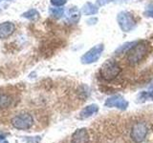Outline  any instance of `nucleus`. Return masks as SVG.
Returning a JSON list of instances; mask_svg holds the SVG:
<instances>
[{"label": "nucleus", "mask_w": 153, "mask_h": 143, "mask_svg": "<svg viewBox=\"0 0 153 143\" xmlns=\"http://www.w3.org/2000/svg\"><path fill=\"white\" fill-rule=\"evenodd\" d=\"M122 69L116 62H114L112 60H107L106 62H104L102 66L100 67V74L102 78L104 80H113L114 78H116L117 76L121 74Z\"/></svg>", "instance_id": "obj_1"}, {"label": "nucleus", "mask_w": 153, "mask_h": 143, "mask_svg": "<svg viewBox=\"0 0 153 143\" xmlns=\"http://www.w3.org/2000/svg\"><path fill=\"white\" fill-rule=\"evenodd\" d=\"M147 55V46L145 43H137V44L132 47L130 50L128 51L127 60L129 64L135 65L139 62H141L145 56Z\"/></svg>", "instance_id": "obj_2"}, {"label": "nucleus", "mask_w": 153, "mask_h": 143, "mask_svg": "<svg viewBox=\"0 0 153 143\" xmlns=\"http://www.w3.org/2000/svg\"><path fill=\"white\" fill-rule=\"evenodd\" d=\"M11 123L13 128L19 131H26L32 128L33 124V118L31 114L22 113L13 116L11 119Z\"/></svg>", "instance_id": "obj_3"}, {"label": "nucleus", "mask_w": 153, "mask_h": 143, "mask_svg": "<svg viewBox=\"0 0 153 143\" xmlns=\"http://www.w3.org/2000/svg\"><path fill=\"white\" fill-rule=\"evenodd\" d=\"M117 21L120 28L124 32H131L136 26V21L133 15L128 12H121L117 15Z\"/></svg>", "instance_id": "obj_4"}, {"label": "nucleus", "mask_w": 153, "mask_h": 143, "mask_svg": "<svg viewBox=\"0 0 153 143\" xmlns=\"http://www.w3.org/2000/svg\"><path fill=\"white\" fill-rule=\"evenodd\" d=\"M103 49H104L103 44H99L97 46L91 48L88 52H86L85 54L81 56V58H80L81 63L91 64V63H94L96 61H98L100 59V57L102 56Z\"/></svg>", "instance_id": "obj_5"}, {"label": "nucleus", "mask_w": 153, "mask_h": 143, "mask_svg": "<svg viewBox=\"0 0 153 143\" xmlns=\"http://www.w3.org/2000/svg\"><path fill=\"white\" fill-rule=\"evenodd\" d=\"M147 126L145 122H137L131 129L130 137L135 143H141L147 135Z\"/></svg>", "instance_id": "obj_6"}, {"label": "nucleus", "mask_w": 153, "mask_h": 143, "mask_svg": "<svg viewBox=\"0 0 153 143\" xmlns=\"http://www.w3.org/2000/svg\"><path fill=\"white\" fill-rule=\"evenodd\" d=\"M104 105L108 108H118L120 110H126L128 107V101L121 95H112L105 100Z\"/></svg>", "instance_id": "obj_7"}, {"label": "nucleus", "mask_w": 153, "mask_h": 143, "mask_svg": "<svg viewBox=\"0 0 153 143\" xmlns=\"http://www.w3.org/2000/svg\"><path fill=\"white\" fill-rule=\"evenodd\" d=\"M72 143H88L89 142V133L86 128H80L76 130L71 136Z\"/></svg>", "instance_id": "obj_8"}, {"label": "nucleus", "mask_w": 153, "mask_h": 143, "mask_svg": "<svg viewBox=\"0 0 153 143\" xmlns=\"http://www.w3.org/2000/svg\"><path fill=\"white\" fill-rule=\"evenodd\" d=\"M16 31V26L12 22H3L0 24V39L11 36Z\"/></svg>", "instance_id": "obj_9"}, {"label": "nucleus", "mask_w": 153, "mask_h": 143, "mask_svg": "<svg viewBox=\"0 0 153 143\" xmlns=\"http://www.w3.org/2000/svg\"><path fill=\"white\" fill-rule=\"evenodd\" d=\"M99 112V106L97 104H91L88 105V106L84 107L82 110L80 111L79 113V119H86V118H89L94 114H96Z\"/></svg>", "instance_id": "obj_10"}, {"label": "nucleus", "mask_w": 153, "mask_h": 143, "mask_svg": "<svg viewBox=\"0 0 153 143\" xmlns=\"http://www.w3.org/2000/svg\"><path fill=\"white\" fill-rule=\"evenodd\" d=\"M67 20H68L70 23H76L79 22V18H80V12L78 8L76 7H72L68 10L66 14Z\"/></svg>", "instance_id": "obj_11"}, {"label": "nucleus", "mask_w": 153, "mask_h": 143, "mask_svg": "<svg viewBox=\"0 0 153 143\" xmlns=\"http://www.w3.org/2000/svg\"><path fill=\"white\" fill-rule=\"evenodd\" d=\"M99 11V8L96 6V5L87 2L86 4H84V6L82 8V13L85 14V15H93V14H96Z\"/></svg>", "instance_id": "obj_12"}, {"label": "nucleus", "mask_w": 153, "mask_h": 143, "mask_svg": "<svg viewBox=\"0 0 153 143\" xmlns=\"http://www.w3.org/2000/svg\"><path fill=\"white\" fill-rule=\"evenodd\" d=\"M13 99L11 97H9L8 94H0V111H2L4 109H7L11 106Z\"/></svg>", "instance_id": "obj_13"}, {"label": "nucleus", "mask_w": 153, "mask_h": 143, "mask_svg": "<svg viewBox=\"0 0 153 143\" xmlns=\"http://www.w3.org/2000/svg\"><path fill=\"white\" fill-rule=\"evenodd\" d=\"M138 43V41H133V42H127L126 44H123L122 46H120L118 49L116 50V54H123V52H128V51L131 49L132 47H134Z\"/></svg>", "instance_id": "obj_14"}, {"label": "nucleus", "mask_w": 153, "mask_h": 143, "mask_svg": "<svg viewBox=\"0 0 153 143\" xmlns=\"http://www.w3.org/2000/svg\"><path fill=\"white\" fill-rule=\"evenodd\" d=\"M22 16L27 19H30V20H36V19L39 17V13H38L36 9H31L24 13L22 14Z\"/></svg>", "instance_id": "obj_15"}, {"label": "nucleus", "mask_w": 153, "mask_h": 143, "mask_svg": "<svg viewBox=\"0 0 153 143\" xmlns=\"http://www.w3.org/2000/svg\"><path fill=\"white\" fill-rule=\"evenodd\" d=\"M49 13L52 16H54L56 18H59L63 15L64 9L63 8H51L49 10Z\"/></svg>", "instance_id": "obj_16"}, {"label": "nucleus", "mask_w": 153, "mask_h": 143, "mask_svg": "<svg viewBox=\"0 0 153 143\" xmlns=\"http://www.w3.org/2000/svg\"><path fill=\"white\" fill-rule=\"evenodd\" d=\"M139 99H140V101H146V100H152L153 101V91L141 93Z\"/></svg>", "instance_id": "obj_17"}, {"label": "nucleus", "mask_w": 153, "mask_h": 143, "mask_svg": "<svg viewBox=\"0 0 153 143\" xmlns=\"http://www.w3.org/2000/svg\"><path fill=\"white\" fill-rule=\"evenodd\" d=\"M67 0H51V4L55 7H61L65 5Z\"/></svg>", "instance_id": "obj_18"}, {"label": "nucleus", "mask_w": 153, "mask_h": 143, "mask_svg": "<svg viewBox=\"0 0 153 143\" xmlns=\"http://www.w3.org/2000/svg\"><path fill=\"white\" fill-rule=\"evenodd\" d=\"M113 0H98V4L100 5V6H102V5H105L107 4L109 2H112Z\"/></svg>", "instance_id": "obj_19"}, {"label": "nucleus", "mask_w": 153, "mask_h": 143, "mask_svg": "<svg viewBox=\"0 0 153 143\" xmlns=\"http://www.w3.org/2000/svg\"><path fill=\"white\" fill-rule=\"evenodd\" d=\"M146 16H150V17L153 18V9H151L148 12H146Z\"/></svg>", "instance_id": "obj_20"}, {"label": "nucleus", "mask_w": 153, "mask_h": 143, "mask_svg": "<svg viewBox=\"0 0 153 143\" xmlns=\"http://www.w3.org/2000/svg\"><path fill=\"white\" fill-rule=\"evenodd\" d=\"M0 143H9V141L3 136H0Z\"/></svg>", "instance_id": "obj_21"}, {"label": "nucleus", "mask_w": 153, "mask_h": 143, "mask_svg": "<svg viewBox=\"0 0 153 143\" xmlns=\"http://www.w3.org/2000/svg\"><path fill=\"white\" fill-rule=\"evenodd\" d=\"M1 1H2V0H0V2H1Z\"/></svg>", "instance_id": "obj_22"}]
</instances>
